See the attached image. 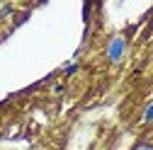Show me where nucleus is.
<instances>
[{
    "mask_svg": "<svg viewBox=\"0 0 153 150\" xmlns=\"http://www.w3.org/2000/svg\"><path fill=\"white\" fill-rule=\"evenodd\" d=\"M75 70H78V63H73V65H68V68H66V75H73Z\"/></svg>",
    "mask_w": 153,
    "mask_h": 150,
    "instance_id": "obj_4",
    "label": "nucleus"
},
{
    "mask_svg": "<svg viewBox=\"0 0 153 150\" xmlns=\"http://www.w3.org/2000/svg\"><path fill=\"white\" fill-rule=\"evenodd\" d=\"M143 121H153V104L146 109V114H143Z\"/></svg>",
    "mask_w": 153,
    "mask_h": 150,
    "instance_id": "obj_2",
    "label": "nucleus"
},
{
    "mask_svg": "<svg viewBox=\"0 0 153 150\" xmlns=\"http://www.w3.org/2000/svg\"><path fill=\"white\" fill-rule=\"evenodd\" d=\"M124 49H126L124 39H122V36H114V39L109 41V46H107V58H109L112 63H117L122 56H124Z\"/></svg>",
    "mask_w": 153,
    "mask_h": 150,
    "instance_id": "obj_1",
    "label": "nucleus"
},
{
    "mask_svg": "<svg viewBox=\"0 0 153 150\" xmlns=\"http://www.w3.org/2000/svg\"><path fill=\"white\" fill-rule=\"evenodd\" d=\"M134 150H153V145H151V143H139Z\"/></svg>",
    "mask_w": 153,
    "mask_h": 150,
    "instance_id": "obj_3",
    "label": "nucleus"
}]
</instances>
